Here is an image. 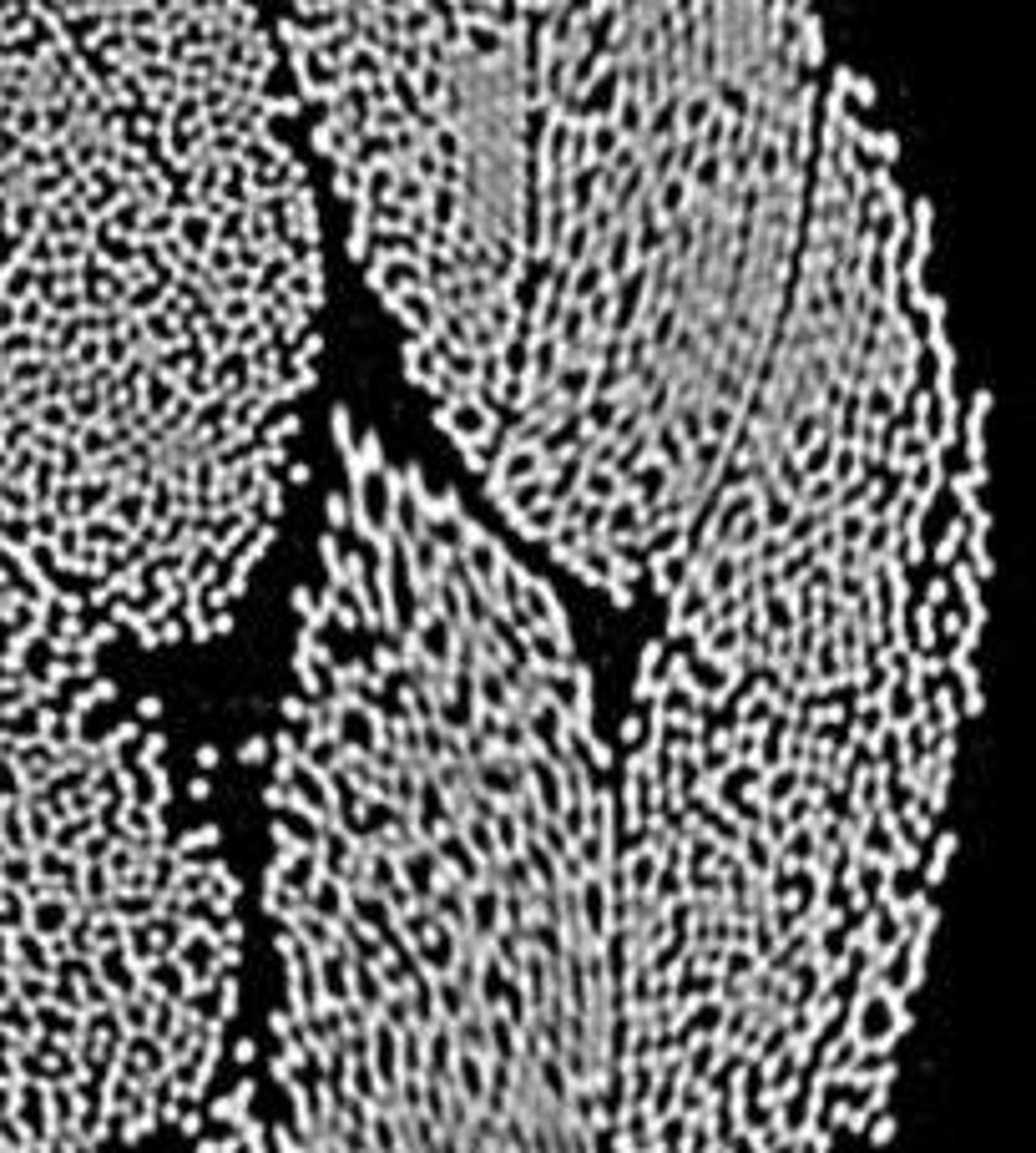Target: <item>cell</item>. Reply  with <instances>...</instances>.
Listing matches in <instances>:
<instances>
[{"label": "cell", "instance_id": "6da1fadb", "mask_svg": "<svg viewBox=\"0 0 1036 1153\" xmlns=\"http://www.w3.org/2000/svg\"><path fill=\"white\" fill-rule=\"evenodd\" d=\"M991 506L870 441L739 446L663 582L612 754L607 1153H849L956 850Z\"/></svg>", "mask_w": 1036, "mask_h": 1153}, {"label": "cell", "instance_id": "7a4b0ae2", "mask_svg": "<svg viewBox=\"0 0 1036 1153\" xmlns=\"http://www.w3.org/2000/svg\"><path fill=\"white\" fill-rule=\"evenodd\" d=\"M264 815L269 1153H607L592 668L556 587L344 410Z\"/></svg>", "mask_w": 1036, "mask_h": 1153}, {"label": "cell", "instance_id": "3957f363", "mask_svg": "<svg viewBox=\"0 0 1036 1153\" xmlns=\"http://www.w3.org/2000/svg\"><path fill=\"white\" fill-rule=\"evenodd\" d=\"M526 279L491 455L516 541L658 592L779 329L830 92L819 0H526Z\"/></svg>", "mask_w": 1036, "mask_h": 1153}, {"label": "cell", "instance_id": "277c9868", "mask_svg": "<svg viewBox=\"0 0 1036 1153\" xmlns=\"http://www.w3.org/2000/svg\"><path fill=\"white\" fill-rule=\"evenodd\" d=\"M121 637L0 527V1153H121L218 1088L243 880Z\"/></svg>", "mask_w": 1036, "mask_h": 1153}]
</instances>
